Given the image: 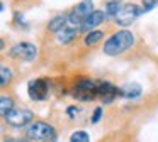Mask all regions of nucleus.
Segmentation results:
<instances>
[{
	"instance_id": "9",
	"label": "nucleus",
	"mask_w": 158,
	"mask_h": 142,
	"mask_svg": "<svg viewBox=\"0 0 158 142\" xmlns=\"http://www.w3.org/2000/svg\"><path fill=\"white\" fill-rule=\"evenodd\" d=\"M97 97L104 100V103H110L116 97H119V88L114 86L110 81L97 80Z\"/></svg>"
},
{
	"instance_id": "2",
	"label": "nucleus",
	"mask_w": 158,
	"mask_h": 142,
	"mask_svg": "<svg viewBox=\"0 0 158 142\" xmlns=\"http://www.w3.org/2000/svg\"><path fill=\"white\" fill-rule=\"evenodd\" d=\"M56 130L44 120H32L26 127V139L31 142H56Z\"/></svg>"
},
{
	"instance_id": "23",
	"label": "nucleus",
	"mask_w": 158,
	"mask_h": 142,
	"mask_svg": "<svg viewBox=\"0 0 158 142\" xmlns=\"http://www.w3.org/2000/svg\"><path fill=\"white\" fill-rule=\"evenodd\" d=\"M4 46H5V42H4V39H2V37H0V51L4 49Z\"/></svg>"
},
{
	"instance_id": "5",
	"label": "nucleus",
	"mask_w": 158,
	"mask_h": 142,
	"mask_svg": "<svg viewBox=\"0 0 158 142\" xmlns=\"http://www.w3.org/2000/svg\"><path fill=\"white\" fill-rule=\"evenodd\" d=\"M9 57L24 63H31L38 57V47L32 42H17L9 49Z\"/></svg>"
},
{
	"instance_id": "1",
	"label": "nucleus",
	"mask_w": 158,
	"mask_h": 142,
	"mask_svg": "<svg viewBox=\"0 0 158 142\" xmlns=\"http://www.w3.org/2000/svg\"><path fill=\"white\" fill-rule=\"evenodd\" d=\"M134 46V34L131 30H117L114 32L109 39L104 42V54L107 56H117V54H123L124 51H127L129 47Z\"/></svg>"
},
{
	"instance_id": "11",
	"label": "nucleus",
	"mask_w": 158,
	"mask_h": 142,
	"mask_svg": "<svg viewBox=\"0 0 158 142\" xmlns=\"http://www.w3.org/2000/svg\"><path fill=\"white\" fill-rule=\"evenodd\" d=\"M80 30L78 27H73V26H68L66 24L65 27H63L60 32H56V41H58V44H61V46H68V44H72L73 41H77V37H78Z\"/></svg>"
},
{
	"instance_id": "15",
	"label": "nucleus",
	"mask_w": 158,
	"mask_h": 142,
	"mask_svg": "<svg viewBox=\"0 0 158 142\" xmlns=\"http://www.w3.org/2000/svg\"><path fill=\"white\" fill-rule=\"evenodd\" d=\"M65 26H66V15H65V14H61V15L53 17V19L48 22V30H49V32H53V34H56V32H60Z\"/></svg>"
},
{
	"instance_id": "7",
	"label": "nucleus",
	"mask_w": 158,
	"mask_h": 142,
	"mask_svg": "<svg viewBox=\"0 0 158 142\" xmlns=\"http://www.w3.org/2000/svg\"><path fill=\"white\" fill-rule=\"evenodd\" d=\"M94 10V2L92 0H82L72 9V12L66 15V24L73 27H80V24L92 14Z\"/></svg>"
},
{
	"instance_id": "24",
	"label": "nucleus",
	"mask_w": 158,
	"mask_h": 142,
	"mask_svg": "<svg viewBox=\"0 0 158 142\" xmlns=\"http://www.w3.org/2000/svg\"><path fill=\"white\" fill-rule=\"evenodd\" d=\"M2 10H4V3L0 2V12H2Z\"/></svg>"
},
{
	"instance_id": "21",
	"label": "nucleus",
	"mask_w": 158,
	"mask_h": 142,
	"mask_svg": "<svg viewBox=\"0 0 158 142\" xmlns=\"http://www.w3.org/2000/svg\"><path fill=\"white\" fill-rule=\"evenodd\" d=\"M78 112H80V108L78 107H75V105H72V107H68V108H66V115H68V117H75V113H78Z\"/></svg>"
},
{
	"instance_id": "6",
	"label": "nucleus",
	"mask_w": 158,
	"mask_h": 142,
	"mask_svg": "<svg viewBox=\"0 0 158 142\" xmlns=\"http://www.w3.org/2000/svg\"><path fill=\"white\" fill-rule=\"evenodd\" d=\"M143 14H144L143 9H141L139 5H136V3H124V5L119 7V10H117V14L114 15V19H116V22L119 24L121 27H127L139 15H143Z\"/></svg>"
},
{
	"instance_id": "16",
	"label": "nucleus",
	"mask_w": 158,
	"mask_h": 142,
	"mask_svg": "<svg viewBox=\"0 0 158 142\" xmlns=\"http://www.w3.org/2000/svg\"><path fill=\"white\" fill-rule=\"evenodd\" d=\"M14 107H15V101L12 97H9V95L0 97V117H5Z\"/></svg>"
},
{
	"instance_id": "3",
	"label": "nucleus",
	"mask_w": 158,
	"mask_h": 142,
	"mask_svg": "<svg viewBox=\"0 0 158 142\" xmlns=\"http://www.w3.org/2000/svg\"><path fill=\"white\" fill-rule=\"evenodd\" d=\"M4 120H5V124L12 128H24L34 120V113H32V110H29V108L14 107L4 117Z\"/></svg>"
},
{
	"instance_id": "13",
	"label": "nucleus",
	"mask_w": 158,
	"mask_h": 142,
	"mask_svg": "<svg viewBox=\"0 0 158 142\" xmlns=\"http://www.w3.org/2000/svg\"><path fill=\"white\" fill-rule=\"evenodd\" d=\"M12 80H14V71H12V68L5 66V64H0V90L7 88L12 83Z\"/></svg>"
},
{
	"instance_id": "18",
	"label": "nucleus",
	"mask_w": 158,
	"mask_h": 142,
	"mask_svg": "<svg viewBox=\"0 0 158 142\" xmlns=\"http://www.w3.org/2000/svg\"><path fill=\"white\" fill-rule=\"evenodd\" d=\"M119 0H109L107 2V5H106V15H109V17H114L117 14V10H119Z\"/></svg>"
},
{
	"instance_id": "20",
	"label": "nucleus",
	"mask_w": 158,
	"mask_h": 142,
	"mask_svg": "<svg viewBox=\"0 0 158 142\" xmlns=\"http://www.w3.org/2000/svg\"><path fill=\"white\" fill-rule=\"evenodd\" d=\"M158 5V0H143V12H148V10L155 9V7Z\"/></svg>"
},
{
	"instance_id": "12",
	"label": "nucleus",
	"mask_w": 158,
	"mask_h": 142,
	"mask_svg": "<svg viewBox=\"0 0 158 142\" xmlns=\"http://www.w3.org/2000/svg\"><path fill=\"white\" fill-rule=\"evenodd\" d=\"M141 93H143L141 86L138 83H134V81L124 83L123 86L119 88V97H123V98H138Z\"/></svg>"
},
{
	"instance_id": "4",
	"label": "nucleus",
	"mask_w": 158,
	"mask_h": 142,
	"mask_svg": "<svg viewBox=\"0 0 158 142\" xmlns=\"http://www.w3.org/2000/svg\"><path fill=\"white\" fill-rule=\"evenodd\" d=\"M72 97L80 101H90L97 98V80H78L72 90Z\"/></svg>"
},
{
	"instance_id": "8",
	"label": "nucleus",
	"mask_w": 158,
	"mask_h": 142,
	"mask_svg": "<svg viewBox=\"0 0 158 142\" xmlns=\"http://www.w3.org/2000/svg\"><path fill=\"white\" fill-rule=\"evenodd\" d=\"M27 95L32 101H44L49 95V80L48 78H36L27 85Z\"/></svg>"
},
{
	"instance_id": "14",
	"label": "nucleus",
	"mask_w": 158,
	"mask_h": 142,
	"mask_svg": "<svg viewBox=\"0 0 158 142\" xmlns=\"http://www.w3.org/2000/svg\"><path fill=\"white\" fill-rule=\"evenodd\" d=\"M104 37H106V34H104L102 30H90V32H87L85 37H83V44H85L87 47H94V46H97L100 41H104Z\"/></svg>"
},
{
	"instance_id": "19",
	"label": "nucleus",
	"mask_w": 158,
	"mask_h": 142,
	"mask_svg": "<svg viewBox=\"0 0 158 142\" xmlns=\"http://www.w3.org/2000/svg\"><path fill=\"white\" fill-rule=\"evenodd\" d=\"M102 113H104V108H102V107H97L95 110H94V113H92V118H90V122H92V124H97V122H100V118H102Z\"/></svg>"
},
{
	"instance_id": "10",
	"label": "nucleus",
	"mask_w": 158,
	"mask_h": 142,
	"mask_svg": "<svg viewBox=\"0 0 158 142\" xmlns=\"http://www.w3.org/2000/svg\"><path fill=\"white\" fill-rule=\"evenodd\" d=\"M106 17H107L106 12H102V10H92V14L80 24L78 30L80 32H90V30H94L97 26H100V24L106 20Z\"/></svg>"
},
{
	"instance_id": "17",
	"label": "nucleus",
	"mask_w": 158,
	"mask_h": 142,
	"mask_svg": "<svg viewBox=\"0 0 158 142\" xmlns=\"http://www.w3.org/2000/svg\"><path fill=\"white\" fill-rule=\"evenodd\" d=\"M68 142H90V137L85 130H75V132H72Z\"/></svg>"
},
{
	"instance_id": "22",
	"label": "nucleus",
	"mask_w": 158,
	"mask_h": 142,
	"mask_svg": "<svg viewBox=\"0 0 158 142\" xmlns=\"http://www.w3.org/2000/svg\"><path fill=\"white\" fill-rule=\"evenodd\" d=\"M5 142H31V140H27V139H14V137H9V139H5Z\"/></svg>"
}]
</instances>
